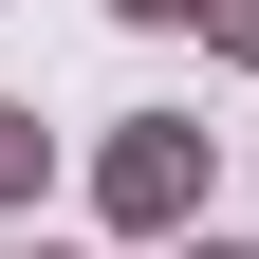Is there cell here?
I'll return each instance as SVG.
<instances>
[{"label":"cell","instance_id":"obj_1","mask_svg":"<svg viewBox=\"0 0 259 259\" xmlns=\"http://www.w3.org/2000/svg\"><path fill=\"white\" fill-rule=\"evenodd\" d=\"M204 204H222V130H185V111H130L111 148H93V222H111V241H185Z\"/></svg>","mask_w":259,"mask_h":259},{"label":"cell","instance_id":"obj_2","mask_svg":"<svg viewBox=\"0 0 259 259\" xmlns=\"http://www.w3.org/2000/svg\"><path fill=\"white\" fill-rule=\"evenodd\" d=\"M37 185H56V130H37V93H0V222H37Z\"/></svg>","mask_w":259,"mask_h":259},{"label":"cell","instance_id":"obj_3","mask_svg":"<svg viewBox=\"0 0 259 259\" xmlns=\"http://www.w3.org/2000/svg\"><path fill=\"white\" fill-rule=\"evenodd\" d=\"M204 56H222V74H259V0H204Z\"/></svg>","mask_w":259,"mask_h":259},{"label":"cell","instance_id":"obj_4","mask_svg":"<svg viewBox=\"0 0 259 259\" xmlns=\"http://www.w3.org/2000/svg\"><path fill=\"white\" fill-rule=\"evenodd\" d=\"M111 19H130V37H204V0H111Z\"/></svg>","mask_w":259,"mask_h":259},{"label":"cell","instance_id":"obj_5","mask_svg":"<svg viewBox=\"0 0 259 259\" xmlns=\"http://www.w3.org/2000/svg\"><path fill=\"white\" fill-rule=\"evenodd\" d=\"M148 259H259V241H222V222H185V241H148Z\"/></svg>","mask_w":259,"mask_h":259},{"label":"cell","instance_id":"obj_6","mask_svg":"<svg viewBox=\"0 0 259 259\" xmlns=\"http://www.w3.org/2000/svg\"><path fill=\"white\" fill-rule=\"evenodd\" d=\"M19 259H74V241H19Z\"/></svg>","mask_w":259,"mask_h":259}]
</instances>
